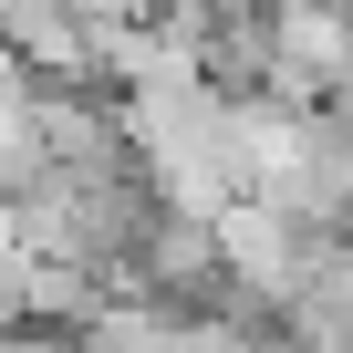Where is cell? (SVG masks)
I'll return each mask as SVG.
<instances>
[{"instance_id": "1", "label": "cell", "mask_w": 353, "mask_h": 353, "mask_svg": "<svg viewBox=\"0 0 353 353\" xmlns=\"http://www.w3.org/2000/svg\"><path fill=\"white\" fill-rule=\"evenodd\" d=\"M125 156H135V188L156 198V219H219L239 198V166H229V94L208 83H156L125 94Z\"/></svg>"}, {"instance_id": "2", "label": "cell", "mask_w": 353, "mask_h": 353, "mask_svg": "<svg viewBox=\"0 0 353 353\" xmlns=\"http://www.w3.org/2000/svg\"><path fill=\"white\" fill-rule=\"evenodd\" d=\"M208 239H219V270H229V291H250V301H291L301 281H312V260L332 250V239H312L301 219H281V208H260V198H229L219 219H208Z\"/></svg>"}, {"instance_id": "3", "label": "cell", "mask_w": 353, "mask_h": 353, "mask_svg": "<svg viewBox=\"0 0 353 353\" xmlns=\"http://www.w3.org/2000/svg\"><path fill=\"white\" fill-rule=\"evenodd\" d=\"M0 52H11L42 94L94 83V42L73 32V11H63V0H0Z\"/></svg>"}, {"instance_id": "4", "label": "cell", "mask_w": 353, "mask_h": 353, "mask_svg": "<svg viewBox=\"0 0 353 353\" xmlns=\"http://www.w3.org/2000/svg\"><path fill=\"white\" fill-rule=\"evenodd\" d=\"M281 332L301 343V353H353V250L332 239L322 260H312V281L281 301Z\"/></svg>"}, {"instance_id": "5", "label": "cell", "mask_w": 353, "mask_h": 353, "mask_svg": "<svg viewBox=\"0 0 353 353\" xmlns=\"http://www.w3.org/2000/svg\"><path fill=\"white\" fill-rule=\"evenodd\" d=\"M135 281H145V301H156V291H229L219 239H208L198 219H156V229L135 239Z\"/></svg>"}, {"instance_id": "6", "label": "cell", "mask_w": 353, "mask_h": 353, "mask_svg": "<svg viewBox=\"0 0 353 353\" xmlns=\"http://www.w3.org/2000/svg\"><path fill=\"white\" fill-rule=\"evenodd\" d=\"M0 332H21V312H11V301H0Z\"/></svg>"}]
</instances>
